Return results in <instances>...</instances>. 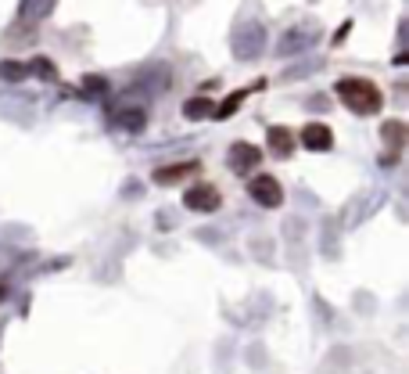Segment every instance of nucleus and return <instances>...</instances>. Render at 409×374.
Wrapping results in <instances>:
<instances>
[{"label": "nucleus", "mask_w": 409, "mask_h": 374, "mask_svg": "<svg viewBox=\"0 0 409 374\" xmlns=\"http://www.w3.org/2000/svg\"><path fill=\"white\" fill-rule=\"evenodd\" d=\"M337 98L344 108H352L356 115H377L384 108V94L377 90V83L363 79V76H344L337 83Z\"/></svg>", "instance_id": "f257e3e1"}, {"label": "nucleus", "mask_w": 409, "mask_h": 374, "mask_svg": "<svg viewBox=\"0 0 409 374\" xmlns=\"http://www.w3.org/2000/svg\"><path fill=\"white\" fill-rule=\"evenodd\" d=\"M248 195L255 198L259 205H266V209H276L280 202H284V191H280L276 176H269V173H259V176H251V183H248Z\"/></svg>", "instance_id": "f03ea898"}, {"label": "nucleus", "mask_w": 409, "mask_h": 374, "mask_svg": "<svg viewBox=\"0 0 409 374\" xmlns=\"http://www.w3.org/2000/svg\"><path fill=\"white\" fill-rule=\"evenodd\" d=\"M183 205L194 209V212H215L219 205H223V198H219V191L212 183H194L191 191L183 195Z\"/></svg>", "instance_id": "7ed1b4c3"}, {"label": "nucleus", "mask_w": 409, "mask_h": 374, "mask_svg": "<svg viewBox=\"0 0 409 374\" xmlns=\"http://www.w3.org/2000/svg\"><path fill=\"white\" fill-rule=\"evenodd\" d=\"M298 141L309 151H330L334 148V134H330V127H323V122H305L302 134H298Z\"/></svg>", "instance_id": "20e7f679"}, {"label": "nucleus", "mask_w": 409, "mask_h": 374, "mask_svg": "<svg viewBox=\"0 0 409 374\" xmlns=\"http://www.w3.org/2000/svg\"><path fill=\"white\" fill-rule=\"evenodd\" d=\"M259 162H262V148H255V144H248V141H237V144L230 148V166H234L237 173H248V169H259Z\"/></svg>", "instance_id": "39448f33"}, {"label": "nucleus", "mask_w": 409, "mask_h": 374, "mask_svg": "<svg viewBox=\"0 0 409 374\" xmlns=\"http://www.w3.org/2000/svg\"><path fill=\"white\" fill-rule=\"evenodd\" d=\"M269 151L276 155V159H288V155L295 151V134L288 127H273L269 130Z\"/></svg>", "instance_id": "423d86ee"}, {"label": "nucleus", "mask_w": 409, "mask_h": 374, "mask_svg": "<svg viewBox=\"0 0 409 374\" xmlns=\"http://www.w3.org/2000/svg\"><path fill=\"white\" fill-rule=\"evenodd\" d=\"M198 169V162H180V166H162L159 173H154V183H162V187H169V183H180L183 176H191Z\"/></svg>", "instance_id": "0eeeda50"}, {"label": "nucleus", "mask_w": 409, "mask_h": 374, "mask_svg": "<svg viewBox=\"0 0 409 374\" xmlns=\"http://www.w3.org/2000/svg\"><path fill=\"white\" fill-rule=\"evenodd\" d=\"M183 112H187V119H205V115L215 112V105L208 98H191V101L183 105Z\"/></svg>", "instance_id": "6e6552de"}, {"label": "nucleus", "mask_w": 409, "mask_h": 374, "mask_svg": "<svg viewBox=\"0 0 409 374\" xmlns=\"http://www.w3.org/2000/svg\"><path fill=\"white\" fill-rule=\"evenodd\" d=\"M381 134H384V141L391 144V148H402V141H405V127H402V122H384V127H381Z\"/></svg>", "instance_id": "1a4fd4ad"}, {"label": "nucleus", "mask_w": 409, "mask_h": 374, "mask_svg": "<svg viewBox=\"0 0 409 374\" xmlns=\"http://www.w3.org/2000/svg\"><path fill=\"white\" fill-rule=\"evenodd\" d=\"M25 69L22 65H8V61H4V65H0V76H4V79H18Z\"/></svg>", "instance_id": "9d476101"}]
</instances>
